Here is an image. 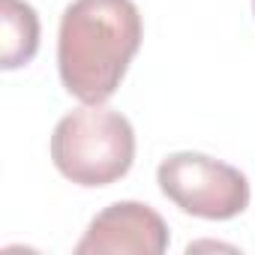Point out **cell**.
Segmentation results:
<instances>
[{
    "label": "cell",
    "instance_id": "1",
    "mask_svg": "<svg viewBox=\"0 0 255 255\" xmlns=\"http://www.w3.org/2000/svg\"><path fill=\"white\" fill-rule=\"evenodd\" d=\"M141 12L132 0H72L60 15L57 69L84 105H102L141 48Z\"/></svg>",
    "mask_w": 255,
    "mask_h": 255
},
{
    "label": "cell",
    "instance_id": "2",
    "mask_svg": "<svg viewBox=\"0 0 255 255\" xmlns=\"http://www.w3.org/2000/svg\"><path fill=\"white\" fill-rule=\"evenodd\" d=\"M51 159L78 186H108L132 168L135 129L120 111L84 105L54 126Z\"/></svg>",
    "mask_w": 255,
    "mask_h": 255
},
{
    "label": "cell",
    "instance_id": "3",
    "mask_svg": "<svg viewBox=\"0 0 255 255\" xmlns=\"http://www.w3.org/2000/svg\"><path fill=\"white\" fill-rule=\"evenodd\" d=\"M162 195L198 219H234L249 207V180L234 165L204 153H171L156 168Z\"/></svg>",
    "mask_w": 255,
    "mask_h": 255
},
{
    "label": "cell",
    "instance_id": "4",
    "mask_svg": "<svg viewBox=\"0 0 255 255\" xmlns=\"http://www.w3.org/2000/svg\"><path fill=\"white\" fill-rule=\"evenodd\" d=\"M168 249L165 219L141 201H117L93 216L78 255H162Z\"/></svg>",
    "mask_w": 255,
    "mask_h": 255
},
{
    "label": "cell",
    "instance_id": "5",
    "mask_svg": "<svg viewBox=\"0 0 255 255\" xmlns=\"http://www.w3.org/2000/svg\"><path fill=\"white\" fill-rule=\"evenodd\" d=\"M0 27H3V42H0V66L18 69L27 66L39 48V15L24 0H0Z\"/></svg>",
    "mask_w": 255,
    "mask_h": 255
},
{
    "label": "cell",
    "instance_id": "6",
    "mask_svg": "<svg viewBox=\"0 0 255 255\" xmlns=\"http://www.w3.org/2000/svg\"><path fill=\"white\" fill-rule=\"evenodd\" d=\"M252 9H255V0H252Z\"/></svg>",
    "mask_w": 255,
    "mask_h": 255
}]
</instances>
